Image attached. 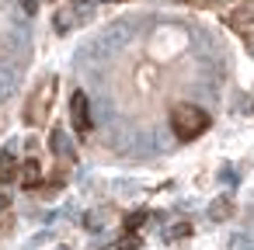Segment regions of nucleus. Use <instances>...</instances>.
Wrapping results in <instances>:
<instances>
[{
    "label": "nucleus",
    "mask_w": 254,
    "mask_h": 250,
    "mask_svg": "<svg viewBox=\"0 0 254 250\" xmlns=\"http://www.w3.org/2000/svg\"><path fill=\"white\" fill-rule=\"evenodd\" d=\"M70 122H73V129H77L80 139L91 136L94 122H91V101H87L84 91H73V98H70Z\"/></svg>",
    "instance_id": "4"
},
{
    "label": "nucleus",
    "mask_w": 254,
    "mask_h": 250,
    "mask_svg": "<svg viewBox=\"0 0 254 250\" xmlns=\"http://www.w3.org/2000/svg\"><path fill=\"white\" fill-rule=\"evenodd\" d=\"M233 215V201L230 198H216L212 205H209V219H216V222H226Z\"/></svg>",
    "instance_id": "9"
},
{
    "label": "nucleus",
    "mask_w": 254,
    "mask_h": 250,
    "mask_svg": "<svg viewBox=\"0 0 254 250\" xmlns=\"http://www.w3.org/2000/svg\"><path fill=\"white\" fill-rule=\"evenodd\" d=\"M21 7H25L28 14H35V11H39V0H21Z\"/></svg>",
    "instance_id": "16"
},
{
    "label": "nucleus",
    "mask_w": 254,
    "mask_h": 250,
    "mask_svg": "<svg viewBox=\"0 0 254 250\" xmlns=\"http://www.w3.org/2000/svg\"><path fill=\"white\" fill-rule=\"evenodd\" d=\"M101 219H105V212H101V208H94V212H87V215H84L87 229H101Z\"/></svg>",
    "instance_id": "14"
},
{
    "label": "nucleus",
    "mask_w": 254,
    "mask_h": 250,
    "mask_svg": "<svg viewBox=\"0 0 254 250\" xmlns=\"http://www.w3.org/2000/svg\"><path fill=\"white\" fill-rule=\"evenodd\" d=\"M94 14V7H91V0H70V4H63L56 14H53V25H56V32L60 35H70L80 21H87Z\"/></svg>",
    "instance_id": "3"
},
{
    "label": "nucleus",
    "mask_w": 254,
    "mask_h": 250,
    "mask_svg": "<svg viewBox=\"0 0 254 250\" xmlns=\"http://www.w3.org/2000/svg\"><path fill=\"white\" fill-rule=\"evenodd\" d=\"M98 4H129V0H98Z\"/></svg>",
    "instance_id": "17"
},
{
    "label": "nucleus",
    "mask_w": 254,
    "mask_h": 250,
    "mask_svg": "<svg viewBox=\"0 0 254 250\" xmlns=\"http://www.w3.org/2000/svg\"><path fill=\"white\" fill-rule=\"evenodd\" d=\"M7 212H11V198H7V195H0V219H4Z\"/></svg>",
    "instance_id": "15"
},
{
    "label": "nucleus",
    "mask_w": 254,
    "mask_h": 250,
    "mask_svg": "<svg viewBox=\"0 0 254 250\" xmlns=\"http://www.w3.org/2000/svg\"><path fill=\"white\" fill-rule=\"evenodd\" d=\"M188 236H191V222H185V219H181V222H174V226L164 233V240H167V243H178V240H188Z\"/></svg>",
    "instance_id": "11"
},
{
    "label": "nucleus",
    "mask_w": 254,
    "mask_h": 250,
    "mask_svg": "<svg viewBox=\"0 0 254 250\" xmlns=\"http://www.w3.org/2000/svg\"><path fill=\"white\" fill-rule=\"evenodd\" d=\"M18 181H21L25 191H42V163H39V160H25Z\"/></svg>",
    "instance_id": "6"
},
{
    "label": "nucleus",
    "mask_w": 254,
    "mask_h": 250,
    "mask_svg": "<svg viewBox=\"0 0 254 250\" xmlns=\"http://www.w3.org/2000/svg\"><path fill=\"white\" fill-rule=\"evenodd\" d=\"M56 87H60V80H56V77H42V80L35 84V91L28 94V101H25V111H21L25 125H46V118L53 115Z\"/></svg>",
    "instance_id": "1"
},
{
    "label": "nucleus",
    "mask_w": 254,
    "mask_h": 250,
    "mask_svg": "<svg viewBox=\"0 0 254 250\" xmlns=\"http://www.w3.org/2000/svg\"><path fill=\"white\" fill-rule=\"evenodd\" d=\"M146 219H150V212H129V215L122 219V233H139Z\"/></svg>",
    "instance_id": "10"
},
{
    "label": "nucleus",
    "mask_w": 254,
    "mask_h": 250,
    "mask_svg": "<svg viewBox=\"0 0 254 250\" xmlns=\"http://www.w3.org/2000/svg\"><path fill=\"white\" fill-rule=\"evenodd\" d=\"M49 150H53L60 160H66V163H73V156H77V150H73V143H70V136H66L63 129H53V136H49Z\"/></svg>",
    "instance_id": "7"
},
{
    "label": "nucleus",
    "mask_w": 254,
    "mask_h": 250,
    "mask_svg": "<svg viewBox=\"0 0 254 250\" xmlns=\"http://www.w3.org/2000/svg\"><path fill=\"white\" fill-rule=\"evenodd\" d=\"M18 174H21V160L7 150V153H0V184H11V181H18Z\"/></svg>",
    "instance_id": "8"
},
{
    "label": "nucleus",
    "mask_w": 254,
    "mask_h": 250,
    "mask_svg": "<svg viewBox=\"0 0 254 250\" xmlns=\"http://www.w3.org/2000/svg\"><path fill=\"white\" fill-rule=\"evenodd\" d=\"M188 7H223V4H233V0H181Z\"/></svg>",
    "instance_id": "13"
},
{
    "label": "nucleus",
    "mask_w": 254,
    "mask_h": 250,
    "mask_svg": "<svg viewBox=\"0 0 254 250\" xmlns=\"http://www.w3.org/2000/svg\"><path fill=\"white\" fill-rule=\"evenodd\" d=\"M112 250H139V233H122Z\"/></svg>",
    "instance_id": "12"
},
{
    "label": "nucleus",
    "mask_w": 254,
    "mask_h": 250,
    "mask_svg": "<svg viewBox=\"0 0 254 250\" xmlns=\"http://www.w3.org/2000/svg\"><path fill=\"white\" fill-rule=\"evenodd\" d=\"M223 21H226L233 32L247 35V32H254V7L240 4V7H233V11H226V14H223Z\"/></svg>",
    "instance_id": "5"
},
{
    "label": "nucleus",
    "mask_w": 254,
    "mask_h": 250,
    "mask_svg": "<svg viewBox=\"0 0 254 250\" xmlns=\"http://www.w3.org/2000/svg\"><path fill=\"white\" fill-rule=\"evenodd\" d=\"M205 129H209V115H205L198 104H178V108L171 111V132H174L181 143L198 139Z\"/></svg>",
    "instance_id": "2"
}]
</instances>
